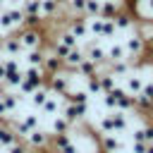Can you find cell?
I'll return each mask as SVG.
<instances>
[{
	"label": "cell",
	"instance_id": "obj_31",
	"mask_svg": "<svg viewBox=\"0 0 153 153\" xmlns=\"http://www.w3.org/2000/svg\"><path fill=\"white\" fill-rule=\"evenodd\" d=\"M115 33H117V29H115V22L103 17V31H100V38H112Z\"/></svg>",
	"mask_w": 153,
	"mask_h": 153
},
{
	"label": "cell",
	"instance_id": "obj_3",
	"mask_svg": "<svg viewBox=\"0 0 153 153\" xmlns=\"http://www.w3.org/2000/svg\"><path fill=\"white\" fill-rule=\"evenodd\" d=\"M22 43H19V36H2L0 41V53H5L7 57H17L22 53Z\"/></svg>",
	"mask_w": 153,
	"mask_h": 153
},
{
	"label": "cell",
	"instance_id": "obj_8",
	"mask_svg": "<svg viewBox=\"0 0 153 153\" xmlns=\"http://www.w3.org/2000/svg\"><path fill=\"white\" fill-rule=\"evenodd\" d=\"M81 60H84V48H81V45H76V48H69V53L62 57V65H65V67H69V69H74Z\"/></svg>",
	"mask_w": 153,
	"mask_h": 153
},
{
	"label": "cell",
	"instance_id": "obj_28",
	"mask_svg": "<svg viewBox=\"0 0 153 153\" xmlns=\"http://www.w3.org/2000/svg\"><path fill=\"white\" fill-rule=\"evenodd\" d=\"M112 22H115V29H117V31H127V29H131V19H129L127 14H115Z\"/></svg>",
	"mask_w": 153,
	"mask_h": 153
},
{
	"label": "cell",
	"instance_id": "obj_1",
	"mask_svg": "<svg viewBox=\"0 0 153 153\" xmlns=\"http://www.w3.org/2000/svg\"><path fill=\"white\" fill-rule=\"evenodd\" d=\"M41 41H43V36H41V31H38V29H33V26H26V29H22V31H19V43H22V48H24V50L41 48Z\"/></svg>",
	"mask_w": 153,
	"mask_h": 153
},
{
	"label": "cell",
	"instance_id": "obj_40",
	"mask_svg": "<svg viewBox=\"0 0 153 153\" xmlns=\"http://www.w3.org/2000/svg\"><path fill=\"white\" fill-rule=\"evenodd\" d=\"M139 7H141V12H143L146 17H153V0H141Z\"/></svg>",
	"mask_w": 153,
	"mask_h": 153
},
{
	"label": "cell",
	"instance_id": "obj_34",
	"mask_svg": "<svg viewBox=\"0 0 153 153\" xmlns=\"http://www.w3.org/2000/svg\"><path fill=\"white\" fill-rule=\"evenodd\" d=\"M110 74H129V65L127 60H120V62H110Z\"/></svg>",
	"mask_w": 153,
	"mask_h": 153
},
{
	"label": "cell",
	"instance_id": "obj_43",
	"mask_svg": "<svg viewBox=\"0 0 153 153\" xmlns=\"http://www.w3.org/2000/svg\"><path fill=\"white\" fill-rule=\"evenodd\" d=\"M17 88H19L22 93H31V91L36 88V84H31V81H26V79H22V84H19Z\"/></svg>",
	"mask_w": 153,
	"mask_h": 153
},
{
	"label": "cell",
	"instance_id": "obj_41",
	"mask_svg": "<svg viewBox=\"0 0 153 153\" xmlns=\"http://www.w3.org/2000/svg\"><path fill=\"white\" fill-rule=\"evenodd\" d=\"M67 141H69V134H67V131H62V134H55V148H57V151H60V148H62Z\"/></svg>",
	"mask_w": 153,
	"mask_h": 153
},
{
	"label": "cell",
	"instance_id": "obj_57",
	"mask_svg": "<svg viewBox=\"0 0 153 153\" xmlns=\"http://www.w3.org/2000/svg\"><path fill=\"white\" fill-rule=\"evenodd\" d=\"M60 2H65V0H60Z\"/></svg>",
	"mask_w": 153,
	"mask_h": 153
},
{
	"label": "cell",
	"instance_id": "obj_23",
	"mask_svg": "<svg viewBox=\"0 0 153 153\" xmlns=\"http://www.w3.org/2000/svg\"><path fill=\"white\" fill-rule=\"evenodd\" d=\"M0 100L5 103V108H7V112H14V110L19 108V98H17L14 93H10V91H7V93H0Z\"/></svg>",
	"mask_w": 153,
	"mask_h": 153
},
{
	"label": "cell",
	"instance_id": "obj_19",
	"mask_svg": "<svg viewBox=\"0 0 153 153\" xmlns=\"http://www.w3.org/2000/svg\"><path fill=\"white\" fill-rule=\"evenodd\" d=\"M22 12H24V17H31V14H36V17H41V0H22Z\"/></svg>",
	"mask_w": 153,
	"mask_h": 153
},
{
	"label": "cell",
	"instance_id": "obj_6",
	"mask_svg": "<svg viewBox=\"0 0 153 153\" xmlns=\"http://www.w3.org/2000/svg\"><path fill=\"white\" fill-rule=\"evenodd\" d=\"M43 72H50V74H55V72H60V67H65L62 65V57H57L53 50H48V53H43Z\"/></svg>",
	"mask_w": 153,
	"mask_h": 153
},
{
	"label": "cell",
	"instance_id": "obj_36",
	"mask_svg": "<svg viewBox=\"0 0 153 153\" xmlns=\"http://www.w3.org/2000/svg\"><path fill=\"white\" fill-rule=\"evenodd\" d=\"M100 131H103V134L115 131V124H112V117H110V115H105V117L100 120Z\"/></svg>",
	"mask_w": 153,
	"mask_h": 153
},
{
	"label": "cell",
	"instance_id": "obj_30",
	"mask_svg": "<svg viewBox=\"0 0 153 153\" xmlns=\"http://www.w3.org/2000/svg\"><path fill=\"white\" fill-rule=\"evenodd\" d=\"M62 117H65L69 124H76V122H79V115H76L74 103H69V105H65V108H62Z\"/></svg>",
	"mask_w": 153,
	"mask_h": 153
},
{
	"label": "cell",
	"instance_id": "obj_15",
	"mask_svg": "<svg viewBox=\"0 0 153 153\" xmlns=\"http://www.w3.org/2000/svg\"><path fill=\"white\" fill-rule=\"evenodd\" d=\"M124 76H127V86H124V91L131 93V96H136V93L141 91V86H143V79H141L139 74H131V72L124 74Z\"/></svg>",
	"mask_w": 153,
	"mask_h": 153
},
{
	"label": "cell",
	"instance_id": "obj_18",
	"mask_svg": "<svg viewBox=\"0 0 153 153\" xmlns=\"http://www.w3.org/2000/svg\"><path fill=\"white\" fill-rule=\"evenodd\" d=\"M22 79H24V74H22V69H14V72H7V74H5V79H2V86H5V88H17V86L22 84Z\"/></svg>",
	"mask_w": 153,
	"mask_h": 153
},
{
	"label": "cell",
	"instance_id": "obj_26",
	"mask_svg": "<svg viewBox=\"0 0 153 153\" xmlns=\"http://www.w3.org/2000/svg\"><path fill=\"white\" fill-rule=\"evenodd\" d=\"M100 2H103V0H86V5H84V17H96V14H100Z\"/></svg>",
	"mask_w": 153,
	"mask_h": 153
},
{
	"label": "cell",
	"instance_id": "obj_24",
	"mask_svg": "<svg viewBox=\"0 0 153 153\" xmlns=\"http://www.w3.org/2000/svg\"><path fill=\"white\" fill-rule=\"evenodd\" d=\"M57 41H60V43H65L67 48H76V45H79V38H76V36H74L69 29H65V31L57 36Z\"/></svg>",
	"mask_w": 153,
	"mask_h": 153
},
{
	"label": "cell",
	"instance_id": "obj_33",
	"mask_svg": "<svg viewBox=\"0 0 153 153\" xmlns=\"http://www.w3.org/2000/svg\"><path fill=\"white\" fill-rule=\"evenodd\" d=\"M69 127H72V124H69V122H67L65 117H55V120H53V131H55V134L69 131Z\"/></svg>",
	"mask_w": 153,
	"mask_h": 153
},
{
	"label": "cell",
	"instance_id": "obj_46",
	"mask_svg": "<svg viewBox=\"0 0 153 153\" xmlns=\"http://www.w3.org/2000/svg\"><path fill=\"white\" fill-rule=\"evenodd\" d=\"M7 153H26V148H24L22 143H17V141H14L12 146H7Z\"/></svg>",
	"mask_w": 153,
	"mask_h": 153
},
{
	"label": "cell",
	"instance_id": "obj_42",
	"mask_svg": "<svg viewBox=\"0 0 153 153\" xmlns=\"http://www.w3.org/2000/svg\"><path fill=\"white\" fill-rule=\"evenodd\" d=\"M57 153H81V151H79V146H76L74 141H67V143H65Z\"/></svg>",
	"mask_w": 153,
	"mask_h": 153
},
{
	"label": "cell",
	"instance_id": "obj_2",
	"mask_svg": "<svg viewBox=\"0 0 153 153\" xmlns=\"http://www.w3.org/2000/svg\"><path fill=\"white\" fill-rule=\"evenodd\" d=\"M124 53H127V60H134V57H141V53H143V45H146V41H143V36L141 33H131L124 43Z\"/></svg>",
	"mask_w": 153,
	"mask_h": 153
},
{
	"label": "cell",
	"instance_id": "obj_21",
	"mask_svg": "<svg viewBox=\"0 0 153 153\" xmlns=\"http://www.w3.org/2000/svg\"><path fill=\"white\" fill-rule=\"evenodd\" d=\"M117 10H120V5L115 0H103L100 2V17H105V19H112L117 14Z\"/></svg>",
	"mask_w": 153,
	"mask_h": 153
},
{
	"label": "cell",
	"instance_id": "obj_9",
	"mask_svg": "<svg viewBox=\"0 0 153 153\" xmlns=\"http://www.w3.org/2000/svg\"><path fill=\"white\" fill-rule=\"evenodd\" d=\"M50 88L55 93H69V76L62 74V72H55L53 74V81H50Z\"/></svg>",
	"mask_w": 153,
	"mask_h": 153
},
{
	"label": "cell",
	"instance_id": "obj_14",
	"mask_svg": "<svg viewBox=\"0 0 153 153\" xmlns=\"http://www.w3.org/2000/svg\"><path fill=\"white\" fill-rule=\"evenodd\" d=\"M74 72H76V74H81V76H91V74H98V65H96V62H91L88 57H84V60L74 67Z\"/></svg>",
	"mask_w": 153,
	"mask_h": 153
},
{
	"label": "cell",
	"instance_id": "obj_7",
	"mask_svg": "<svg viewBox=\"0 0 153 153\" xmlns=\"http://www.w3.org/2000/svg\"><path fill=\"white\" fill-rule=\"evenodd\" d=\"M38 127V117L36 115H24V120H19L17 124H14V134H19V136H26L31 129H36Z\"/></svg>",
	"mask_w": 153,
	"mask_h": 153
},
{
	"label": "cell",
	"instance_id": "obj_16",
	"mask_svg": "<svg viewBox=\"0 0 153 153\" xmlns=\"http://www.w3.org/2000/svg\"><path fill=\"white\" fill-rule=\"evenodd\" d=\"M60 0H41V19H48V17H53L57 10H60Z\"/></svg>",
	"mask_w": 153,
	"mask_h": 153
},
{
	"label": "cell",
	"instance_id": "obj_39",
	"mask_svg": "<svg viewBox=\"0 0 153 153\" xmlns=\"http://www.w3.org/2000/svg\"><path fill=\"white\" fill-rule=\"evenodd\" d=\"M53 53H55L57 57H65V55L69 53V48H67L65 43H60V41H55V45H53Z\"/></svg>",
	"mask_w": 153,
	"mask_h": 153
},
{
	"label": "cell",
	"instance_id": "obj_47",
	"mask_svg": "<svg viewBox=\"0 0 153 153\" xmlns=\"http://www.w3.org/2000/svg\"><path fill=\"white\" fill-rule=\"evenodd\" d=\"M143 141L153 143V127H143Z\"/></svg>",
	"mask_w": 153,
	"mask_h": 153
},
{
	"label": "cell",
	"instance_id": "obj_17",
	"mask_svg": "<svg viewBox=\"0 0 153 153\" xmlns=\"http://www.w3.org/2000/svg\"><path fill=\"white\" fill-rule=\"evenodd\" d=\"M17 141V134H14V129L12 127H5V124H0V148H7V146H12Z\"/></svg>",
	"mask_w": 153,
	"mask_h": 153
},
{
	"label": "cell",
	"instance_id": "obj_48",
	"mask_svg": "<svg viewBox=\"0 0 153 153\" xmlns=\"http://www.w3.org/2000/svg\"><path fill=\"white\" fill-rule=\"evenodd\" d=\"M103 100H105V105H108V108H110V110H115V96H112V93H110V91H108V93H105V98H103Z\"/></svg>",
	"mask_w": 153,
	"mask_h": 153
},
{
	"label": "cell",
	"instance_id": "obj_32",
	"mask_svg": "<svg viewBox=\"0 0 153 153\" xmlns=\"http://www.w3.org/2000/svg\"><path fill=\"white\" fill-rule=\"evenodd\" d=\"M41 110H43V112H48V115H55V112L60 110V105H57L55 96H48V98H45V103L41 105Z\"/></svg>",
	"mask_w": 153,
	"mask_h": 153
},
{
	"label": "cell",
	"instance_id": "obj_29",
	"mask_svg": "<svg viewBox=\"0 0 153 153\" xmlns=\"http://www.w3.org/2000/svg\"><path fill=\"white\" fill-rule=\"evenodd\" d=\"M26 62H29V65H36V67H41V65H43V50H41V48H33V50H29V53H26Z\"/></svg>",
	"mask_w": 153,
	"mask_h": 153
},
{
	"label": "cell",
	"instance_id": "obj_49",
	"mask_svg": "<svg viewBox=\"0 0 153 153\" xmlns=\"http://www.w3.org/2000/svg\"><path fill=\"white\" fill-rule=\"evenodd\" d=\"M134 141H143V127H139V129L134 131Z\"/></svg>",
	"mask_w": 153,
	"mask_h": 153
},
{
	"label": "cell",
	"instance_id": "obj_54",
	"mask_svg": "<svg viewBox=\"0 0 153 153\" xmlns=\"http://www.w3.org/2000/svg\"><path fill=\"white\" fill-rule=\"evenodd\" d=\"M0 10H5V0H0Z\"/></svg>",
	"mask_w": 153,
	"mask_h": 153
},
{
	"label": "cell",
	"instance_id": "obj_53",
	"mask_svg": "<svg viewBox=\"0 0 153 153\" xmlns=\"http://www.w3.org/2000/svg\"><path fill=\"white\" fill-rule=\"evenodd\" d=\"M5 2H10V5H22V0H5Z\"/></svg>",
	"mask_w": 153,
	"mask_h": 153
},
{
	"label": "cell",
	"instance_id": "obj_51",
	"mask_svg": "<svg viewBox=\"0 0 153 153\" xmlns=\"http://www.w3.org/2000/svg\"><path fill=\"white\" fill-rule=\"evenodd\" d=\"M2 115H10V112H7V108H5V103L0 100V117H2Z\"/></svg>",
	"mask_w": 153,
	"mask_h": 153
},
{
	"label": "cell",
	"instance_id": "obj_44",
	"mask_svg": "<svg viewBox=\"0 0 153 153\" xmlns=\"http://www.w3.org/2000/svg\"><path fill=\"white\" fill-rule=\"evenodd\" d=\"M131 153H146V141H134L131 143Z\"/></svg>",
	"mask_w": 153,
	"mask_h": 153
},
{
	"label": "cell",
	"instance_id": "obj_35",
	"mask_svg": "<svg viewBox=\"0 0 153 153\" xmlns=\"http://www.w3.org/2000/svg\"><path fill=\"white\" fill-rule=\"evenodd\" d=\"M86 79H88V84H86V91H88V93H100L98 74H91V76H86Z\"/></svg>",
	"mask_w": 153,
	"mask_h": 153
},
{
	"label": "cell",
	"instance_id": "obj_52",
	"mask_svg": "<svg viewBox=\"0 0 153 153\" xmlns=\"http://www.w3.org/2000/svg\"><path fill=\"white\" fill-rule=\"evenodd\" d=\"M146 153H153V143H146Z\"/></svg>",
	"mask_w": 153,
	"mask_h": 153
},
{
	"label": "cell",
	"instance_id": "obj_10",
	"mask_svg": "<svg viewBox=\"0 0 153 153\" xmlns=\"http://www.w3.org/2000/svg\"><path fill=\"white\" fill-rule=\"evenodd\" d=\"M67 29H69V31H72L79 41H81V38H88V26H86V19H81V17H76V14H74V19H72V24H69Z\"/></svg>",
	"mask_w": 153,
	"mask_h": 153
},
{
	"label": "cell",
	"instance_id": "obj_20",
	"mask_svg": "<svg viewBox=\"0 0 153 153\" xmlns=\"http://www.w3.org/2000/svg\"><path fill=\"white\" fill-rule=\"evenodd\" d=\"M29 96H31V103H33V108H41V105L45 103V98L50 96V91H48V88H43V86H36V88H33Z\"/></svg>",
	"mask_w": 153,
	"mask_h": 153
},
{
	"label": "cell",
	"instance_id": "obj_13",
	"mask_svg": "<svg viewBox=\"0 0 153 153\" xmlns=\"http://www.w3.org/2000/svg\"><path fill=\"white\" fill-rule=\"evenodd\" d=\"M105 57H108V62H120V60H127L124 45H122V43H112V45L105 50Z\"/></svg>",
	"mask_w": 153,
	"mask_h": 153
},
{
	"label": "cell",
	"instance_id": "obj_45",
	"mask_svg": "<svg viewBox=\"0 0 153 153\" xmlns=\"http://www.w3.org/2000/svg\"><path fill=\"white\" fill-rule=\"evenodd\" d=\"M69 103H72V100H69ZM74 108H76L79 120H84V117H86V103H74Z\"/></svg>",
	"mask_w": 153,
	"mask_h": 153
},
{
	"label": "cell",
	"instance_id": "obj_5",
	"mask_svg": "<svg viewBox=\"0 0 153 153\" xmlns=\"http://www.w3.org/2000/svg\"><path fill=\"white\" fill-rule=\"evenodd\" d=\"M26 143L33 146V148H45V146L50 143V134L36 127V129H31V131L26 134Z\"/></svg>",
	"mask_w": 153,
	"mask_h": 153
},
{
	"label": "cell",
	"instance_id": "obj_11",
	"mask_svg": "<svg viewBox=\"0 0 153 153\" xmlns=\"http://www.w3.org/2000/svg\"><path fill=\"white\" fill-rule=\"evenodd\" d=\"M22 74H24V79H26V81H31V84H36V86H41V84H43V67L29 65L26 69H22Z\"/></svg>",
	"mask_w": 153,
	"mask_h": 153
},
{
	"label": "cell",
	"instance_id": "obj_22",
	"mask_svg": "<svg viewBox=\"0 0 153 153\" xmlns=\"http://www.w3.org/2000/svg\"><path fill=\"white\" fill-rule=\"evenodd\" d=\"M110 117H112V124H115V131H124L129 124H127V115H124V110H115V112H110Z\"/></svg>",
	"mask_w": 153,
	"mask_h": 153
},
{
	"label": "cell",
	"instance_id": "obj_12",
	"mask_svg": "<svg viewBox=\"0 0 153 153\" xmlns=\"http://www.w3.org/2000/svg\"><path fill=\"white\" fill-rule=\"evenodd\" d=\"M100 146H103V151L115 153V151H120V148H122V141L115 136V131H110V134H103V136H100Z\"/></svg>",
	"mask_w": 153,
	"mask_h": 153
},
{
	"label": "cell",
	"instance_id": "obj_55",
	"mask_svg": "<svg viewBox=\"0 0 153 153\" xmlns=\"http://www.w3.org/2000/svg\"><path fill=\"white\" fill-rule=\"evenodd\" d=\"M2 36H5V33H2V31H0V41H2Z\"/></svg>",
	"mask_w": 153,
	"mask_h": 153
},
{
	"label": "cell",
	"instance_id": "obj_4",
	"mask_svg": "<svg viewBox=\"0 0 153 153\" xmlns=\"http://www.w3.org/2000/svg\"><path fill=\"white\" fill-rule=\"evenodd\" d=\"M84 57H88V60H91V62H96L98 67L108 62V57H105V48H103V45H98V43H88V45L84 48Z\"/></svg>",
	"mask_w": 153,
	"mask_h": 153
},
{
	"label": "cell",
	"instance_id": "obj_27",
	"mask_svg": "<svg viewBox=\"0 0 153 153\" xmlns=\"http://www.w3.org/2000/svg\"><path fill=\"white\" fill-rule=\"evenodd\" d=\"M5 12L10 14V19H12V24H14V26H22V24H24V12H22V7H17V5H14V7L5 10Z\"/></svg>",
	"mask_w": 153,
	"mask_h": 153
},
{
	"label": "cell",
	"instance_id": "obj_38",
	"mask_svg": "<svg viewBox=\"0 0 153 153\" xmlns=\"http://www.w3.org/2000/svg\"><path fill=\"white\" fill-rule=\"evenodd\" d=\"M69 100H72V103H86V100H88V91H74V93L69 96Z\"/></svg>",
	"mask_w": 153,
	"mask_h": 153
},
{
	"label": "cell",
	"instance_id": "obj_50",
	"mask_svg": "<svg viewBox=\"0 0 153 153\" xmlns=\"http://www.w3.org/2000/svg\"><path fill=\"white\" fill-rule=\"evenodd\" d=\"M5 74H7V72H5V65H2V60H0V84H2V79H5Z\"/></svg>",
	"mask_w": 153,
	"mask_h": 153
},
{
	"label": "cell",
	"instance_id": "obj_56",
	"mask_svg": "<svg viewBox=\"0 0 153 153\" xmlns=\"http://www.w3.org/2000/svg\"><path fill=\"white\" fill-rule=\"evenodd\" d=\"M103 153H110V151H103Z\"/></svg>",
	"mask_w": 153,
	"mask_h": 153
},
{
	"label": "cell",
	"instance_id": "obj_25",
	"mask_svg": "<svg viewBox=\"0 0 153 153\" xmlns=\"http://www.w3.org/2000/svg\"><path fill=\"white\" fill-rule=\"evenodd\" d=\"M98 84H100V93H108L115 86V74H98Z\"/></svg>",
	"mask_w": 153,
	"mask_h": 153
},
{
	"label": "cell",
	"instance_id": "obj_37",
	"mask_svg": "<svg viewBox=\"0 0 153 153\" xmlns=\"http://www.w3.org/2000/svg\"><path fill=\"white\" fill-rule=\"evenodd\" d=\"M2 65H5V72H14V69H22L17 57H2Z\"/></svg>",
	"mask_w": 153,
	"mask_h": 153
}]
</instances>
